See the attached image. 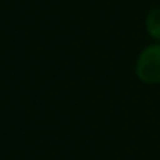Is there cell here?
Returning a JSON list of instances; mask_svg holds the SVG:
<instances>
[{
    "instance_id": "cell-1",
    "label": "cell",
    "mask_w": 160,
    "mask_h": 160,
    "mask_svg": "<svg viewBox=\"0 0 160 160\" xmlns=\"http://www.w3.org/2000/svg\"><path fill=\"white\" fill-rule=\"evenodd\" d=\"M135 71L141 82L149 85L160 83V44H151L141 50Z\"/></svg>"
},
{
    "instance_id": "cell-2",
    "label": "cell",
    "mask_w": 160,
    "mask_h": 160,
    "mask_svg": "<svg viewBox=\"0 0 160 160\" xmlns=\"http://www.w3.org/2000/svg\"><path fill=\"white\" fill-rule=\"evenodd\" d=\"M146 32L157 41H160V8L152 10L148 16H146Z\"/></svg>"
}]
</instances>
